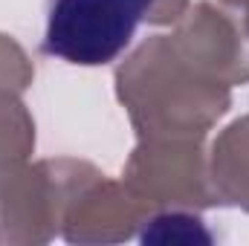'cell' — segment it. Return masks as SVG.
Listing matches in <instances>:
<instances>
[{"instance_id":"6da1fadb","label":"cell","mask_w":249,"mask_h":246,"mask_svg":"<svg viewBox=\"0 0 249 246\" xmlns=\"http://www.w3.org/2000/svg\"><path fill=\"white\" fill-rule=\"evenodd\" d=\"M154 0H55L44 50L81 67L110 64L130 44Z\"/></svg>"}]
</instances>
